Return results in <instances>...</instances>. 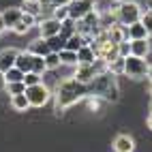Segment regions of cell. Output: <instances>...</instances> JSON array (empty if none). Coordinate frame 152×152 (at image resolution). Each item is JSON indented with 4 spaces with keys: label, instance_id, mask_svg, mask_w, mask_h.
Listing matches in <instances>:
<instances>
[{
    "label": "cell",
    "instance_id": "6da1fadb",
    "mask_svg": "<svg viewBox=\"0 0 152 152\" xmlns=\"http://www.w3.org/2000/svg\"><path fill=\"white\" fill-rule=\"evenodd\" d=\"M88 90H90V86L77 82L75 77L64 79V82L58 84V88H56V109L62 111L71 105H75L79 99H84L88 94Z\"/></svg>",
    "mask_w": 152,
    "mask_h": 152
},
{
    "label": "cell",
    "instance_id": "f546056e",
    "mask_svg": "<svg viewBox=\"0 0 152 152\" xmlns=\"http://www.w3.org/2000/svg\"><path fill=\"white\" fill-rule=\"evenodd\" d=\"M22 11H24V13H30V15H34V17H37V13L41 11V2H28V0H26V4H24Z\"/></svg>",
    "mask_w": 152,
    "mask_h": 152
},
{
    "label": "cell",
    "instance_id": "277c9868",
    "mask_svg": "<svg viewBox=\"0 0 152 152\" xmlns=\"http://www.w3.org/2000/svg\"><path fill=\"white\" fill-rule=\"evenodd\" d=\"M103 71H107L105 62H101V60L96 58L92 64H77V71H75V75H73V77L77 79V82H82V84L88 86L99 73H103Z\"/></svg>",
    "mask_w": 152,
    "mask_h": 152
},
{
    "label": "cell",
    "instance_id": "8fae6325",
    "mask_svg": "<svg viewBox=\"0 0 152 152\" xmlns=\"http://www.w3.org/2000/svg\"><path fill=\"white\" fill-rule=\"evenodd\" d=\"M22 9H17V7H11V9H4L2 13V22H4V28H13L17 22H19V17H22Z\"/></svg>",
    "mask_w": 152,
    "mask_h": 152
},
{
    "label": "cell",
    "instance_id": "83f0119b",
    "mask_svg": "<svg viewBox=\"0 0 152 152\" xmlns=\"http://www.w3.org/2000/svg\"><path fill=\"white\" fill-rule=\"evenodd\" d=\"M52 11H54V19H58V22H64V19L69 17V7H54L52 9Z\"/></svg>",
    "mask_w": 152,
    "mask_h": 152
},
{
    "label": "cell",
    "instance_id": "e575fe53",
    "mask_svg": "<svg viewBox=\"0 0 152 152\" xmlns=\"http://www.w3.org/2000/svg\"><path fill=\"white\" fill-rule=\"evenodd\" d=\"M88 105L92 107V109H96V107H99V101H96V99H94V101H88Z\"/></svg>",
    "mask_w": 152,
    "mask_h": 152
},
{
    "label": "cell",
    "instance_id": "4fadbf2b",
    "mask_svg": "<svg viewBox=\"0 0 152 152\" xmlns=\"http://www.w3.org/2000/svg\"><path fill=\"white\" fill-rule=\"evenodd\" d=\"M131 54L137 58H146L150 54V43L148 39H137V41H131Z\"/></svg>",
    "mask_w": 152,
    "mask_h": 152
},
{
    "label": "cell",
    "instance_id": "74e56055",
    "mask_svg": "<svg viewBox=\"0 0 152 152\" xmlns=\"http://www.w3.org/2000/svg\"><path fill=\"white\" fill-rule=\"evenodd\" d=\"M148 126H150V129H152V114H150V116H148Z\"/></svg>",
    "mask_w": 152,
    "mask_h": 152
},
{
    "label": "cell",
    "instance_id": "ac0fdd59",
    "mask_svg": "<svg viewBox=\"0 0 152 152\" xmlns=\"http://www.w3.org/2000/svg\"><path fill=\"white\" fill-rule=\"evenodd\" d=\"M82 45H88V41H86V39H84L82 34H79V32H75L73 37H69V39H66V45H64V49H71V52H77V49L82 47Z\"/></svg>",
    "mask_w": 152,
    "mask_h": 152
},
{
    "label": "cell",
    "instance_id": "2e32d148",
    "mask_svg": "<svg viewBox=\"0 0 152 152\" xmlns=\"http://www.w3.org/2000/svg\"><path fill=\"white\" fill-rule=\"evenodd\" d=\"M28 52L32 54V56H47L49 54V45H47V41L41 37V39H37V41H32L30 43V47H28Z\"/></svg>",
    "mask_w": 152,
    "mask_h": 152
},
{
    "label": "cell",
    "instance_id": "ab89813d",
    "mask_svg": "<svg viewBox=\"0 0 152 152\" xmlns=\"http://www.w3.org/2000/svg\"><path fill=\"white\" fill-rule=\"evenodd\" d=\"M28 2H39V0H28Z\"/></svg>",
    "mask_w": 152,
    "mask_h": 152
},
{
    "label": "cell",
    "instance_id": "3957f363",
    "mask_svg": "<svg viewBox=\"0 0 152 152\" xmlns=\"http://www.w3.org/2000/svg\"><path fill=\"white\" fill-rule=\"evenodd\" d=\"M141 7L137 2H126V0H122L120 2V7L116 9V19H118V24H122V26H131V24H135L141 19Z\"/></svg>",
    "mask_w": 152,
    "mask_h": 152
},
{
    "label": "cell",
    "instance_id": "f35d334b",
    "mask_svg": "<svg viewBox=\"0 0 152 152\" xmlns=\"http://www.w3.org/2000/svg\"><path fill=\"white\" fill-rule=\"evenodd\" d=\"M150 94H152V82H150Z\"/></svg>",
    "mask_w": 152,
    "mask_h": 152
},
{
    "label": "cell",
    "instance_id": "ba28073f",
    "mask_svg": "<svg viewBox=\"0 0 152 152\" xmlns=\"http://www.w3.org/2000/svg\"><path fill=\"white\" fill-rule=\"evenodd\" d=\"M17 49L13 47H4L2 52H0V71H9V69H13L15 66V60H17Z\"/></svg>",
    "mask_w": 152,
    "mask_h": 152
},
{
    "label": "cell",
    "instance_id": "8992f818",
    "mask_svg": "<svg viewBox=\"0 0 152 152\" xmlns=\"http://www.w3.org/2000/svg\"><path fill=\"white\" fill-rule=\"evenodd\" d=\"M26 96H28L30 107H43L47 101L52 99V92H49V88L41 82V84H37V86L26 88Z\"/></svg>",
    "mask_w": 152,
    "mask_h": 152
},
{
    "label": "cell",
    "instance_id": "7402d4cb",
    "mask_svg": "<svg viewBox=\"0 0 152 152\" xmlns=\"http://www.w3.org/2000/svg\"><path fill=\"white\" fill-rule=\"evenodd\" d=\"M4 82H7V84H13V82H24V73H22V71H19L17 66H13V69L4 71Z\"/></svg>",
    "mask_w": 152,
    "mask_h": 152
},
{
    "label": "cell",
    "instance_id": "9c48e42d",
    "mask_svg": "<svg viewBox=\"0 0 152 152\" xmlns=\"http://www.w3.org/2000/svg\"><path fill=\"white\" fill-rule=\"evenodd\" d=\"M39 30H41L43 39H49L54 34H60V22L54 19V17H47V19H43V22L39 24Z\"/></svg>",
    "mask_w": 152,
    "mask_h": 152
},
{
    "label": "cell",
    "instance_id": "d6a6232c",
    "mask_svg": "<svg viewBox=\"0 0 152 152\" xmlns=\"http://www.w3.org/2000/svg\"><path fill=\"white\" fill-rule=\"evenodd\" d=\"M52 2V7H69L71 0H49Z\"/></svg>",
    "mask_w": 152,
    "mask_h": 152
},
{
    "label": "cell",
    "instance_id": "7c38bea8",
    "mask_svg": "<svg viewBox=\"0 0 152 152\" xmlns=\"http://www.w3.org/2000/svg\"><path fill=\"white\" fill-rule=\"evenodd\" d=\"M114 150L116 152H133L135 150V141L129 135H118L114 139Z\"/></svg>",
    "mask_w": 152,
    "mask_h": 152
},
{
    "label": "cell",
    "instance_id": "d6986e66",
    "mask_svg": "<svg viewBox=\"0 0 152 152\" xmlns=\"http://www.w3.org/2000/svg\"><path fill=\"white\" fill-rule=\"evenodd\" d=\"M11 107H13L15 111H26V109L30 107L26 92H24V94H15V96H11Z\"/></svg>",
    "mask_w": 152,
    "mask_h": 152
},
{
    "label": "cell",
    "instance_id": "ffe728a7",
    "mask_svg": "<svg viewBox=\"0 0 152 152\" xmlns=\"http://www.w3.org/2000/svg\"><path fill=\"white\" fill-rule=\"evenodd\" d=\"M75 32H77V30H75V19L66 17L64 22H60V37L69 39V37H73Z\"/></svg>",
    "mask_w": 152,
    "mask_h": 152
},
{
    "label": "cell",
    "instance_id": "d590c367",
    "mask_svg": "<svg viewBox=\"0 0 152 152\" xmlns=\"http://www.w3.org/2000/svg\"><path fill=\"white\" fill-rule=\"evenodd\" d=\"M146 77H148V79H150V82H152V64L148 66V73H146Z\"/></svg>",
    "mask_w": 152,
    "mask_h": 152
},
{
    "label": "cell",
    "instance_id": "4316f807",
    "mask_svg": "<svg viewBox=\"0 0 152 152\" xmlns=\"http://www.w3.org/2000/svg\"><path fill=\"white\" fill-rule=\"evenodd\" d=\"M24 84H26V88H30V86H37V84H41V75H37V73H24Z\"/></svg>",
    "mask_w": 152,
    "mask_h": 152
},
{
    "label": "cell",
    "instance_id": "484cf974",
    "mask_svg": "<svg viewBox=\"0 0 152 152\" xmlns=\"http://www.w3.org/2000/svg\"><path fill=\"white\" fill-rule=\"evenodd\" d=\"M43 60H45L47 71H49V69H58V66H60V54H56V52H49Z\"/></svg>",
    "mask_w": 152,
    "mask_h": 152
},
{
    "label": "cell",
    "instance_id": "52a82bcc",
    "mask_svg": "<svg viewBox=\"0 0 152 152\" xmlns=\"http://www.w3.org/2000/svg\"><path fill=\"white\" fill-rule=\"evenodd\" d=\"M94 9V0H71L69 4V17L71 19H82L86 13H90Z\"/></svg>",
    "mask_w": 152,
    "mask_h": 152
},
{
    "label": "cell",
    "instance_id": "44dd1931",
    "mask_svg": "<svg viewBox=\"0 0 152 152\" xmlns=\"http://www.w3.org/2000/svg\"><path fill=\"white\" fill-rule=\"evenodd\" d=\"M60 64L77 66V52H71V49H62V52H60Z\"/></svg>",
    "mask_w": 152,
    "mask_h": 152
},
{
    "label": "cell",
    "instance_id": "836d02e7",
    "mask_svg": "<svg viewBox=\"0 0 152 152\" xmlns=\"http://www.w3.org/2000/svg\"><path fill=\"white\" fill-rule=\"evenodd\" d=\"M4 86H7V82H4V73L0 71V90H4Z\"/></svg>",
    "mask_w": 152,
    "mask_h": 152
},
{
    "label": "cell",
    "instance_id": "8d00e7d4",
    "mask_svg": "<svg viewBox=\"0 0 152 152\" xmlns=\"http://www.w3.org/2000/svg\"><path fill=\"white\" fill-rule=\"evenodd\" d=\"M2 30H7V28H4V22H2V15H0V32H2Z\"/></svg>",
    "mask_w": 152,
    "mask_h": 152
},
{
    "label": "cell",
    "instance_id": "d4e9b609",
    "mask_svg": "<svg viewBox=\"0 0 152 152\" xmlns=\"http://www.w3.org/2000/svg\"><path fill=\"white\" fill-rule=\"evenodd\" d=\"M4 90H7L11 96H15V94H24V92H26V84H24V82H13V84H7Z\"/></svg>",
    "mask_w": 152,
    "mask_h": 152
},
{
    "label": "cell",
    "instance_id": "60d3db41",
    "mask_svg": "<svg viewBox=\"0 0 152 152\" xmlns=\"http://www.w3.org/2000/svg\"><path fill=\"white\" fill-rule=\"evenodd\" d=\"M150 111H152V103H150Z\"/></svg>",
    "mask_w": 152,
    "mask_h": 152
},
{
    "label": "cell",
    "instance_id": "e0dca14e",
    "mask_svg": "<svg viewBox=\"0 0 152 152\" xmlns=\"http://www.w3.org/2000/svg\"><path fill=\"white\" fill-rule=\"evenodd\" d=\"M45 41H47V45H49V52H56V54H60V52L64 49V45H66V39L60 37V34H54V37L45 39Z\"/></svg>",
    "mask_w": 152,
    "mask_h": 152
},
{
    "label": "cell",
    "instance_id": "f1b7e54d",
    "mask_svg": "<svg viewBox=\"0 0 152 152\" xmlns=\"http://www.w3.org/2000/svg\"><path fill=\"white\" fill-rule=\"evenodd\" d=\"M139 22L146 26L148 34L152 37V9H150V11H144V13H141V19H139Z\"/></svg>",
    "mask_w": 152,
    "mask_h": 152
},
{
    "label": "cell",
    "instance_id": "b9f144b4",
    "mask_svg": "<svg viewBox=\"0 0 152 152\" xmlns=\"http://www.w3.org/2000/svg\"><path fill=\"white\" fill-rule=\"evenodd\" d=\"M118 2H122V0H118Z\"/></svg>",
    "mask_w": 152,
    "mask_h": 152
},
{
    "label": "cell",
    "instance_id": "9a60e30c",
    "mask_svg": "<svg viewBox=\"0 0 152 152\" xmlns=\"http://www.w3.org/2000/svg\"><path fill=\"white\" fill-rule=\"evenodd\" d=\"M15 66L22 71V73H30V71H32V54L28 52H19L17 54V60H15Z\"/></svg>",
    "mask_w": 152,
    "mask_h": 152
},
{
    "label": "cell",
    "instance_id": "1f68e13d",
    "mask_svg": "<svg viewBox=\"0 0 152 152\" xmlns=\"http://www.w3.org/2000/svg\"><path fill=\"white\" fill-rule=\"evenodd\" d=\"M11 30H13V32H17V34H26L30 28H28V26H26V24L22 22V19H19V22H17V24H15V26H13Z\"/></svg>",
    "mask_w": 152,
    "mask_h": 152
},
{
    "label": "cell",
    "instance_id": "30bf717a",
    "mask_svg": "<svg viewBox=\"0 0 152 152\" xmlns=\"http://www.w3.org/2000/svg\"><path fill=\"white\" fill-rule=\"evenodd\" d=\"M148 37H150V34H148L146 26L141 24V22H135V24L126 26V39H129V41H137V39H148Z\"/></svg>",
    "mask_w": 152,
    "mask_h": 152
},
{
    "label": "cell",
    "instance_id": "cb8c5ba5",
    "mask_svg": "<svg viewBox=\"0 0 152 152\" xmlns=\"http://www.w3.org/2000/svg\"><path fill=\"white\" fill-rule=\"evenodd\" d=\"M45 71H47V66H45L43 56H32V73H37V75H41V77H43Z\"/></svg>",
    "mask_w": 152,
    "mask_h": 152
},
{
    "label": "cell",
    "instance_id": "5bb4252c",
    "mask_svg": "<svg viewBox=\"0 0 152 152\" xmlns=\"http://www.w3.org/2000/svg\"><path fill=\"white\" fill-rule=\"evenodd\" d=\"M96 60V54L90 45H82L77 49V64H92Z\"/></svg>",
    "mask_w": 152,
    "mask_h": 152
},
{
    "label": "cell",
    "instance_id": "7a4b0ae2",
    "mask_svg": "<svg viewBox=\"0 0 152 152\" xmlns=\"http://www.w3.org/2000/svg\"><path fill=\"white\" fill-rule=\"evenodd\" d=\"M88 86L92 88L94 94H99V96H105L109 101H116L118 99V86H116V79H114V75H111L109 71L99 73Z\"/></svg>",
    "mask_w": 152,
    "mask_h": 152
},
{
    "label": "cell",
    "instance_id": "603a6c76",
    "mask_svg": "<svg viewBox=\"0 0 152 152\" xmlns=\"http://www.w3.org/2000/svg\"><path fill=\"white\" fill-rule=\"evenodd\" d=\"M107 71L111 75H120V73H124V58H116V60H111V62L107 64Z\"/></svg>",
    "mask_w": 152,
    "mask_h": 152
},
{
    "label": "cell",
    "instance_id": "4dcf8cb0",
    "mask_svg": "<svg viewBox=\"0 0 152 152\" xmlns=\"http://www.w3.org/2000/svg\"><path fill=\"white\" fill-rule=\"evenodd\" d=\"M118 56H120V58L131 56V41H129V39H126V41H122V43H118Z\"/></svg>",
    "mask_w": 152,
    "mask_h": 152
},
{
    "label": "cell",
    "instance_id": "5b68a950",
    "mask_svg": "<svg viewBox=\"0 0 152 152\" xmlns=\"http://www.w3.org/2000/svg\"><path fill=\"white\" fill-rule=\"evenodd\" d=\"M148 66H150V64L146 62V58H137V56H133V54L124 58V75L133 77V79L146 77Z\"/></svg>",
    "mask_w": 152,
    "mask_h": 152
}]
</instances>
